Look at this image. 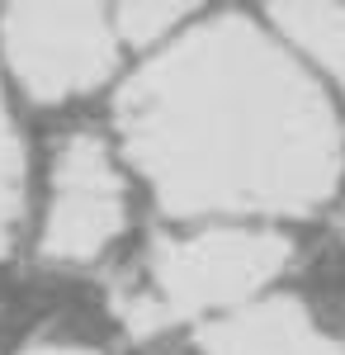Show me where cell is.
I'll use <instances>...</instances> for the list:
<instances>
[{
    "label": "cell",
    "mask_w": 345,
    "mask_h": 355,
    "mask_svg": "<svg viewBox=\"0 0 345 355\" xmlns=\"http://www.w3.org/2000/svg\"><path fill=\"white\" fill-rule=\"evenodd\" d=\"M180 15H185V5H123V10H118V33H123L128 43H137V48H147V43H157Z\"/></svg>",
    "instance_id": "obj_8"
},
{
    "label": "cell",
    "mask_w": 345,
    "mask_h": 355,
    "mask_svg": "<svg viewBox=\"0 0 345 355\" xmlns=\"http://www.w3.org/2000/svg\"><path fill=\"white\" fill-rule=\"evenodd\" d=\"M293 43H303L345 85V10L341 5H274L269 10Z\"/></svg>",
    "instance_id": "obj_6"
},
{
    "label": "cell",
    "mask_w": 345,
    "mask_h": 355,
    "mask_svg": "<svg viewBox=\"0 0 345 355\" xmlns=\"http://www.w3.org/2000/svg\"><path fill=\"white\" fill-rule=\"evenodd\" d=\"M128 223L123 180L109 162V147L95 133L62 142L53 166V209L43 227V256L62 266H90Z\"/></svg>",
    "instance_id": "obj_4"
},
{
    "label": "cell",
    "mask_w": 345,
    "mask_h": 355,
    "mask_svg": "<svg viewBox=\"0 0 345 355\" xmlns=\"http://www.w3.org/2000/svg\"><path fill=\"white\" fill-rule=\"evenodd\" d=\"M204 355H341V346L312 322L298 299L256 303L227 322L199 331Z\"/></svg>",
    "instance_id": "obj_5"
},
{
    "label": "cell",
    "mask_w": 345,
    "mask_h": 355,
    "mask_svg": "<svg viewBox=\"0 0 345 355\" xmlns=\"http://www.w3.org/2000/svg\"><path fill=\"white\" fill-rule=\"evenodd\" d=\"M10 71L33 100L62 105L114 71V33L95 5H15L0 19Z\"/></svg>",
    "instance_id": "obj_3"
},
{
    "label": "cell",
    "mask_w": 345,
    "mask_h": 355,
    "mask_svg": "<svg viewBox=\"0 0 345 355\" xmlns=\"http://www.w3.org/2000/svg\"><path fill=\"white\" fill-rule=\"evenodd\" d=\"M118 133L157 199L180 214H312L341 175L336 114L241 15L180 38L123 85Z\"/></svg>",
    "instance_id": "obj_1"
},
{
    "label": "cell",
    "mask_w": 345,
    "mask_h": 355,
    "mask_svg": "<svg viewBox=\"0 0 345 355\" xmlns=\"http://www.w3.org/2000/svg\"><path fill=\"white\" fill-rule=\"evenodd\" d=\"M284 266L289 242L274 232L213 227L194 237H161L142 275L114 289V313L133 336H157L199 313L251 299Z\"/></svg>",
    "instance_id": "obj_2"
},
{
    "label": "cell",
    "mask_w": 345,
    "mask_h": 355,
    "mask_svg": "<svg viewBox=\"0 0 345 355\" xmlns=\"http://www.w3.org/2000/svg\"><path fill=\"white\" fill-rule=\"evenodd\" d=\"M19 218H24V147L0 100V256H10Z\"/></svg>",
    "instance_id": "obj_7"
},
{
    "label": "cell",
    "mask_w": 345,
    "mask_h": 355,
    "mask_svg": "<svg viewBox=\"0 0 345 355\" xmlns=\"http://www.w3.org/2000/svg\"><path fill=\"white\" fill-rule=\"evenodd\" d=\"M24 355H100L90 346H67V341H43V346H28Z\"/></svg>",
    "instance_id": "obj_9"
}]
</instances>
